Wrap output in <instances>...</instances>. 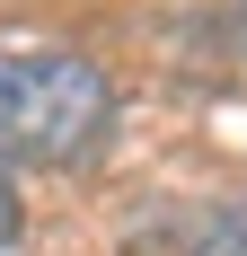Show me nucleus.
<instances>
[{
    "label": "nucleus",
    "instance_id": "obj_3",
    "mask_svg": "<svg viewBox=\"0 0 247 256\" xmlns=\"http://www.w3.org/2000/svg\"><path fill=\"white\" fill-rule=\"evenodd\" d=\"M18 238V186H9V168H0V248Z\"/></svg>",
    "mask_w": 247,
    "mask_h": 256
},
{
    "label": "nucleus",
    "instance_id": "obj_1",
    "mask_svg": "<svg viewBox=\"0 0 247 256\" xmlns=\"http://www.w3.org/2000/svg\"><path fill=\"white\" fill-rule=\"evenodd\" d=\"M115 124V88L88 53L0 44V168H71Z\"/></svg>",
    "mask_w": 247,
    "mask_h": 256
},
{
    "label": "nucleus",
    "instance_id": "obj_2",
    "mask_svg": "<svg viewBox=\"0 0 247 256\" xmlns=\"http://www.w3.org/2000/svg\"><path fill=\"white\" fill-rule=\"evenodd\" d=\"M194 256H247V204L212 212V221H203V248H194Z\"/></svg>",
    "mask_w": 247,
    "mask_h": 256
}]
</instances>
